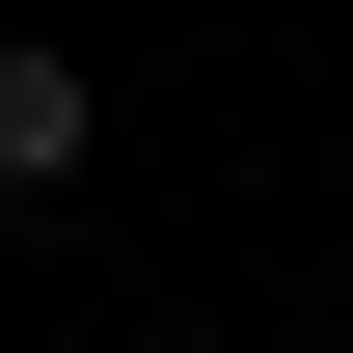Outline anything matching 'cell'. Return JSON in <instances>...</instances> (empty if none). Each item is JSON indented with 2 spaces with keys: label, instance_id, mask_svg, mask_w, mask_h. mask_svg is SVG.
Here are the masks:
<instances>
[{
  "label": "cell",
  "instance_id": "6da1fadb",
  "mask_svg": "<svg viewBox=\"0 0 353 353\" xmlns=\"http://www.w3.org/2000/svg\"><path fill=\"white\" fill-rule=\"evenodd\" d=\"M82 136H109L82 54H0V190H82Z\"/></svg>",
  "mask_w": 353,
  "mask_h": 353
}]
</instances>
